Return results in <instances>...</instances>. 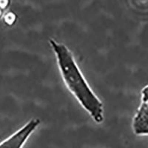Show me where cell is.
<instances>
[{
    "mask_svg": "<svg viewBox=\"0 0 148 148\" xmlns=\"http://www.w3.org/2000/svg\"><path fill=\"white\" fill-rule=\"evenodd\" d=\"M55 54L61 76L68 90L93 121H104L103 103L91 89L77 64L73 53L63 43L51 39L49 41Z\"/></svg>",
    "mask_w": 148,
    "mask_h": 148,
    "instance_id": "obj_1",
    "label": "cell"
},
{
    "mask_svg": "<svg viewBox=\"0 0 148 148\" xmlns=\"http://www.w3.org/2000/svg\"><path fill=\"white\" fill-rule=\"evenodd\" d=\"M40 125L39 119H32L22 127L0 143V148H22L26 141Z\"/></svg>",
    "mask_w": 148,
    "mask_h": 148,
    "instance_id": "obj_2",
    "label": "cell"
},
{
    "mask_svg": "<svg viewBox=\"0 0 148 148\" xmlns=\"http://www.w3.org/2000/svg\"><path fill=\"white\" fill-rule=\"evenodd\" d=\"M133 127L137 135L148 134V98H142V103L133 119Z\"/></svg>",
    "mask_w": 148,
    "mask_h": 148,
    "instance_id": "obj_3",
    "label": "cell"
},
{
    "mask_svg": "<svg viewBox=\"0 0 148 148\" xmlns=\"http://www.w3.org/2000/svg\"><path fill=\"white\" fill-rule=\"evenodd\" d=\"M4 20H5V22L7 25H14L16 22V15L14 14V12H8L4 16Z\"/></svg>",
    "mask_w": 148,
    "mask_h": 148,
    "instance_id": "obj_4",
    "label": "cell"
},
{
    "mask_svg": "<svg viewBox=\"0 0 148 148\" xmlns=\"http://www.w3.org/2000/svg\"><path fill=\"white\" fill-rule=\"evenodd\" d=\"M10 0H0V8L5 10L10 5Z\"/></svg>",
    "mask_w": 148,
    "mask_h": 148,
    "instance_id": "obj_5",
    "label": "cell"
},
{
    "mask_svg": "<svg viewBox=\"0 0 148 148\" xmlns=\"http://www.w3.org/2000/svg\"><path fill=\"white\" fill-rule=\"evenodd\" d=\"M2 10H3L2 9L0 8V17L2 16Z\"/></svg>",
    "mask_w": 148,
    "mask_h": 148,
    "instance_id": "obj_6",
    "label": "cell"
}]
</instances>
